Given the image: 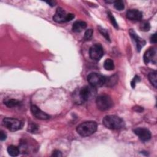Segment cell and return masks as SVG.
Segmentation results:
<instances>
[{
	"instance_id": "cell-1",
	"label": "cell",
	"mask_w": 157,
	"mask_h": 157,
	"mask_svg": "<svg viewBox=\"0 0 157 157\" xmlns=\"http://www.w3.org/2000/svg\"><path fill=\"white\" fill-rule=\"evenodd\" d=\"M102 123L107 128L113 130L120 129L125 126V122L120 117L110 115L104 117L102 120Z\"/></svg>"
},
{
	"instance_id": "cell-2",
	"label": "cell",
	"mask_w": 157,
	"mask_h": 157,
	"mask_svg": "<svg viewBox=\"0 0 157 157\" xmlns=\"http://www.w3.org/2000/svg\"><path fill=\"white\" fill-rule=\"evenodd\" d=\"M98 125L95 122H85L77 126L76 130L77 133L82 137L90 136L94 134L97 130Z\"/></svg>"
},
{
	"instance_id": "cell-3",
	"label": "cell",
	"mask_w": 157,
	"mask_h": 157,
	"mask_svg": "<svg viewBox=\"0 0 157 157\" xmlns=\"http://www.w3.org/2000/svg\"><path fill=\"white\" fill-rule=\"evenodd\" d=\"M97 90L92 86H84L78 91V97L81 102L91 100L95 97Z\"/></svg>"
},
{
	"instance_id": "cell-4",
	"label": "cell",
	"mask_w": 157,
	"mask_h": 157,
	"mask_svg": "<svg viewBox=\"0 0 157 157\" xmlns=\"http://www.w3.org/2000/svg\"><path fill=\"white\" fill-rule=\"evenodd\" d=\"M96 103L97 108L101 111H108L113 106V101L111 98L106 95L99 96L96 98Z\"/></svg>"
},
{
	"instance_id": "cell-5",
	"label": "cell",
	"mask_w": 157,
	"mask_h": 157,
	"mask_svg": "<svg viewBox=\"0 0 157 157\" xmlns=\"http://www.w3.org/2000/svg\"><path fill=\"white\" fill-rule=\"evenodd\" d=\"M87 80L91 86L95 88L102 87L106 82V78L105 77L96 73H90L87 76Z\"/></svg>"
},
{
	"instance_id": "cell-6",
	"label": "cell",
	"mask_w": 157,
	"mask_h": 157,
	"mask_svg": "<svg viewBox=\"0 0 157 157\" xmlns=\"http://www.w3.org/2000/svg\"><path fill=\"white\" fill-rule=\"evenodd\" d=\"M3 125L10 132H17L22 128L23 123L20 120L14 118H4L3 120Z\"/></svg>"
},
{
	"instance_id": "cell-7",
	"label": "cell",
	"mask_w": 157,
	"mask_h": 157,
	"mask_svg": "<svg viewBox=\"0 0 157 157\" xmlns=\"http://www.w3.org/2000/svg\"><path fill=\"white\" fill-rule=\"evenodd\" d=\"M89 54L91 59L98 61L104 55L103 48L100 44H96L90 47Z\"/></svg>"
},
{
	"instance_id": "cell-8",
	"label": "cell",
	"mask_w": 157,
	"mask_h": 157,
	"mask_svg": "<svg viewBox=\"0 0 157 157\" xmlns=\"http://www.w3.org/2000/svg\"><path fill=\"white\" fill-rule=\"evenodd\" d=\"M134 133L142 142L149 141L151 138V133L146 128H137L134 129Z\"/></svg>"
},
{
	"instance_id": "cell-9",
	"label": "cell",
	"mask_w": 157,
	"mask_h": 157,
	"mask_svg": "<svg viewBox=\"0 0 157 157\" xmlns=\"http://www.w3.org/2000/svg\"><path fill=\"white\" fill-rule=\"evenodd\" d=\"M31 112L36 119L40 120H47L50 119V115L41 111L37 106L32 104L31 106Z\"/></svg>"
},
{
	"instance_id": "cell-10",
	"label": "cell",
	"mask_w": 157,
	"mask_h": 157,
	"mask_svg": "<svg viewBox=\"0 0 157 157\" xmlns=\"http://www.w3.org/2000/svg\"><path fill=\"white\" fill-rule=\"evenodd\" d=\"M129 33L130 36L132 37V38L133 39L134 41L136 43V47H137V50L138 52H140L141 49L145 46L146 44V41L144 40L143 39L141 38L136 33V32L132 30L131 29L129 31Z\"/></svg>"
},
{
	"instance_id": "cell-11",
	"label": "cell",
	"mask_w": 157,
	"mask_h": 157,
	"mask_svg": "<svg viewBox=\"0 0 157 157\" xmlns=\"http://www.w3.org/2000/svg\"><path fill=\"white\" fill-rule=\"evenodd\" d=\"M156 50L153 48H150L146 51L144 55V61L146 64H148L150 62L156 63Z\"/></svg>"
},
{
	"instance_id": "cell-12",
	"label": "cell",
	"mask_w": 157,
	"mask_h": 157,
	"mask_svg": "<svg viewBox=\"0 0 157 157\" xmlns=\"http://www.w3.org/2000/svg\"><path fill=\"white\" fill-rule=\"evenodd\" d=\"M126 17L130 20L140 21L142 19V13L138 9H130L126 12Z\"/></svg>"
},
{
	"instance_id": "cell-13",
	"label": "cell",
	"mask_w": 157,
	"mask_h": 157,
	"mask_svg": "<svg viewBox=\"0 0 157 157\" xmlns=\"http://www.w3.org/2000/svg\"><path fill=\"white\" fill-rule=\"evenodd\" d=\"M67 14L62 8L58 7L57 10L55 14L53 17V19L57 23L67 22Z\"/></svg>"
},
{
	"instance_id": "cell-14",
	"label": "cell",
	"mask_w": 157,
	"mask_h": 157,
	"mask_svg": "<svg viewBox=\"0 0 157 157\" xmlns=\"http://www.w3.org/2000/svg\"><path fill=\"white\" fill-rule=\"evenodd\" d=\"M87 27V23L84 21H76L73 25L72 30L74 32L79 33L85 29Z\"/></svg>"
},
{
	"instance_id": "cell-15",
	"label": "cell",
	"mask_w": 157,
	"mask_h": 157,
	"mask_svg": "<svg viewBox=\"0 0 157 157\" xmlns=\"http://www.w3.org/2000/svg\"><path fill=\"white\" fill-rule=\"evenodd\" d=\"M7 150L9 155L11 156H17L19 155L20 152V149L17 147L15 146H13V145L9 146L7 147Z\"/></svg>"
},
{
	"instance_id": "cell-16",
	"label": "cell",
	"mask_w": 157,
	"mask_h": 157,
	"mask_svg": "<svg viewBox=\"0 0 157 157\" xmlns=\"http://www.w3.org/2000/svg\"><path fill=\"white\" fill-rule=\"evenodd\" d=\"M4 104L8 108H14L19 106L20 102L15 99H9L4 101Z\"/></svg>"
},
{
	"instance_id": "cell-17",
	"label": "cell",
	"mask_w": 157,
	"mask_h": 157,
	"mask_svg": "<svg viewBox=\"0 0 157 157\" xmlns=\"http://www.w3.org/2000/svg\"><path fill=\"white\" fill-rule=\"evenodd\" d=\"M149 80L151 84L155 87L156 88L157 86V75L156 71L151 72L148 75Z\"/></svg>"
},
{
	"instance_id": "cell-18",
	"label": "cell",
	"mask_w": 157,
	"mask_h": 157,
	"mask_svg": "<svg viewBox=\"0 0 157 157\" xmlns=\"http://www.w3.org/2000/svg\"><path fill=\"white\" fill-rule=\"evenodd\" d=\"M104 68L108 71H112L114 70L115 65L114 61L111 59H107L104 63Z\"/></svg>"
},
{
	"instance_id": "cell-19",
	"label": "cell",
	"mask_w": 157,
	"mask_h": 157,
	"mask_svg": "<svg viewBox=\"0 0 157 157\" xmlns=\"http://www.w3.org/2000/svg\"><path fill=\"white\" fill-rule=\"evenodd\" d=\"M140 29L143 31H148L150 29V23L147 22H143L141 23Z\"/></svg>"
},
{
	"instance_id": "cell-20",
	"label": "cell",
	"mask_w": 157,
	"mask_h": 157,
	"mask_svg": "<svg viewBox=\"0 0 157 157\" xmlns=\"http://www.w3.org/2000/svg\"><path fill=\"white\" fill-rule=\"evenodd\" d=\"M114 7L118 10H122L125 8V4L122 1H116L114 2Z\"/></svg>"
},
{
	"instance_id": "cell-21",
	"label": "cell",
	"mask_w": 157,
	"mask_h": 157,
	"mask_svg": "<svg viewBox=\"0 0 157 157\" xmlns=\"http://www.w3.org/2000/svg\"><path fill=\"white\" fill-rule=\"evenodd\" d=\"M38 129H39V126L36 124L34 123H31L30 124H29L28 130V132L32 133H35L37 132Z\"/></svg>"
},
{
	"instance_id": "cell-22",
	"label": "cell",
	"mask_w": 157,
	"mask_h": 157,
	"mask_svg": "<svg viewBox=\"0 0 157 157\" xmlns=\"http://www.w3.org/2000/svg\"><path fill=\"white\" fill-rule=\"evenodd\" d=\"M108 16L109 19H110V21H111V23L112 24V25L114 26V27L115 28H117V29L118 28H119V26H118L117 23V22H116L114 17L112 16V14H111V13L110 12H109L108 13Z\"/></svg>"
},
{
	"instance_id": "cell-23",
	"label": "cell",
	"mask_w": 157,
	"mask_h": 157,
	"mask_svg": "<svg viewBox=\"0 0 157 157\" xmlns=\"http://www.w3.org/2000/svg\"><path fill=\"white\" fill-rule=\"evenodd\" d=\"M99 32L101 33V34L106 39V40L110 41V37H109V35L108 31L105 29L101 28V27H99Z\"/></svg>"
},
{
	"instance_id": "cell-24",
	"label": "cell",
	"mask_w": 157,
	"mask_h": 157,
	"mask_svg": "<svg viewBox=\"0 0 157 157\" xmlns=\"http://www.w3.org/2000/svg\"><path fill=\"white\" fill-rule=\"evenodd\" d=\"M93 31L92 29L87 30L85 33L84 39L87 41L90 40V39L91 38V37H92V36H93Z\"/></svg>"
},
{
	"instance_id": "cell-25",
	"label": "cell",
	"mask_w": 157,
	"mask_h": 157,
	"mask_svg": "<svg viewBox=\"0 0 157 157\" xmlns=\"http://www.w3.org/2000/svg\"><path fill=\"white\" fill-rule=\"evenodd\" d=\"M140 81V78L138 76H135V77L133 78V80L132 81V82H131V85H132V87L133 88H135V86H136V84L138 82Z\"/></svg>"
},
{
	"instance_id": "cell-26",
	"label": "cell",
	"mask_w": 157,
	"mask_h": 157,
	"mask_svg": "<svg viewBox=\"0 0 157 157\" xmlns=\"http://www.w3.org/2000/svg\"><path fill=\"white\" fill-rule=\"evenodd\" d=\"M52 156H57V157L62 156V153H61V152L60 150H55L53 152V153H52Z\"/></svg>"
},
{
	"instance_id": "cell-27",
	"label": "cell",
	"mask_w": 157,
	"mask_h": 157,
	"mask_svg": "<svg viewBox=\"0 0 157 157\" xmlns=\"http://www.w3.org/2000/svg\"><path fill=\"white\" fill-rule=\"evenodd\" d=\"M157 41V39H156V34L154 33L153 34H152L150 37V42L151 43H153V44H156Z\"/></svg>"
},
{
	"instance_id": "cell-28",
	"label": "cell",
	"mask_w": 157,
	"mask_h": 157,
	"mask_svg": "<svg viewBox=\"0 0 157 157\" xmlns=\"http://www.w3.org/2000/svg\"><path fill=\"white\" fill-rule=\"evenodd\" d=\"M7 138V135L6 134L3 132V131H1L0 132V139L1 141H4Z\"/></svg>"
},
{
	"instance_id": "cell-29",
	"label": "cell",
	"mask_w": 157,
	"mask_h": 157,
	"mask_svg": "<svg viewBox=\"0 0 157 157\" xmlns=\"http://www.w3.org/2000/svg\"><path fill=\"white\" fill-rule=\"evenodd\" d=\"M75 16L73 14H68L67 17V22H70L73 19H74Z\"/></svg>"
},
{
	"instance_id": "cell-30",
	"label": "cell",
	"mask_w": 157,
	"mask_h": 157,
	"mask_svg": "<svg viewBox=\"0 0 157 157\" xmlns=\"http://www.w3.org/2000/svg\"><path fill=\"white\" fill-rule=\"evenodd\" d=\"M47 3H48L51 6H54L55 4V3L54 1H46Z\"/></svg>"
}]
</instances>
